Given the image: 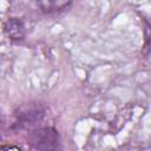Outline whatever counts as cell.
<instances>
[{
  "label": "cell",
  "mask_w": 151,
  "mask_h": 151,
  "mask_svg": "<svg viewBox=\"0 0 151 151\" xmlns=\"http://www.w3.org/2000/svg\"><path fill=\"white\" fill-rule=\"evenodd\" d=\"M28 142L35 150H58L61 147L59 132L52 126L33 130L28 134Z\"/></svg>",
  "instance_id": "1"
},
{
  "label": "cell",
  "mask_w": 151,
  "mask_h": 151,
  "mask_svg": "<svg viewBox=\"0 0 151 151\" xmlns=\"http://www.w3.org/2000/svg\"><path fill=\"white\" fill-rule=\"evenodd\" d=\"M45 116V109L40 104H26L15 113V127L27 129L40 123Z\"/></svg>",
  "instance_id": "2"
},
{
  "label": "cell",
  "mask_w": 151,
  "mask_h": 151,
  "mask_svg": "<svg viewBox=\"0 0 151 151\" xmlns=\"http://www.w3.org/2000/svg\"><path fill=\"white\" fill-rule=\"evenodd\" d=\"M4 31L9 40L14 42H19L25 38V24L20 18L12 17L7 19L4 25Z\"/></svg>",
  "instance_id": "3"
},
{
  "label": "cell",
  "mask_w": 151,
  "mask_h": 151,
  "mask_svg": "<svg viewBox=\"0 0 151 151\" xmlns=\"http://www.w3.org/2000/svg\"><path fill=\"white\" fill-rule=\"evenodd\" d=\"M37 2L42 12L54 13L67 8L72 0H37Z\"/></svg>",
  "instance_id": "4"
}]
</instances>
